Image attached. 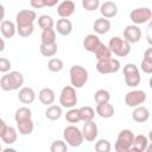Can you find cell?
I'll return each mask as SVG.
<instances>
[{
  "mask_svg": "<svg viewBox=\"0 0 152 152\" xmlns=\"http://www.w3.org/2000/svg\"><path fill=\"white\" fill-rule=\"evenodd\" d=\"M24 76L19 71H10L5 74L0 80V88L4 91H12L23 88Z\"/></svg>",
  "mask_w": 152,
  "mask_h": 152,
  "instance_id": "1",
  "label": "cell"
},
{
  "mask_svg": "<svg viewBox=\"0 0 152 152\" xmlns=\"http://www.w3.org/2000/svg\"><path fill=\"white\" fill-rule=\"evenodd\" d=\"M69 75H70V83H71V87L72 88H82L87 81H88V77H89V74H88V70L82 66V65H72L69 70Z\"/></svg>",
  "mask_w": 152,
  "mask_h": 152,
  "instance_id": "2",
  "label": "cell"
},
{
  "mask_svg": "<svg viewBox=\"0 0 152 152\" xmlns=\"http://www.w3.org/2000/svg\"><path fill=\"white\" fill-rule=\"evenodd\" d=\"M63 139L65 144L71 147H80L84 140L82 131L75 125H69L63 129Z\"/></svg>",
  "mask_w": 152,
  "mask_h": 152,
  "instance_id": "3",
  "label": "cell"
},
{
  "mask_svg": "<svg viewBox=\"0 0 152 152\" xmlns=\"http://www.w3.org/2000/svg\"><path fill=\"white\" fill-rule=\"evenodd\" d=\"M112 53H114L118 57H126L131 52V44L127 43L121 37H112L107 45Z\"/></svg>",
  "mask_w": 152,
  "mask_h": 152,
  "instance_id": "4",
  "label": "cell"
},
{
  "mask_svg": "<svg viewBox=\"0 0 152 152\" xmlns=\"http://www.w3.org/2000/svg\"><path fill=\"white\" fill-rule=\"evenodd\" d=\"M124 77H125V83L129 88H135L141 82L139 68L134 63H128L124 66Z\"/></svg>",
  "mask_w": 152,
  "mask_h": 152,
  "instance_id": "5",
  "label": "cell"
},
{
  "mask_svg": "<svg viewBox=\"0 0 152 152\" xmlns=\"http://www.w3.org/2000/svg\"><path fill=\"white\" fill-rule=\"evenodd\" d=\"M134 140V134L129 129H122L119 132L116 141L114 144V148L116 152H127L129 147H132Z\"/></svg>",
  "mask_w": 152,
  "mask_h": 152,
  "instance_id": "6",
  "label": "cell"
},
{
  "mask_svg": "<svg viewBox=\"0 0 152 152\" xmlns=\"http://www.w3.org/2000/svg\"><path fill=\"white\" fill-rule=\"evenodd\" d=\"M77 94L75 88H72L71 86H65L63 87L61 94H59V103L62 107L64 108H74L77 104Z\"/></svg>",
  "mask_w": 152,
  "mask_h": 152,
  "instance_id": "7",
  "label": "cell"
},
{
  "mask_svg": "<svg viewBox=\"0 0 152 152\" xmlns=\"http://www.w3.org/2000/svg\"><path fill=\"white\" fill-rule=\"evenodd\" d=\"M129 19L133 21V25H140L150 23L152 19V11L148 7H139L135 10H132L129 13Z\"/></svg>",
  "mask_w": 152,
  "mask_h": 152,
  "instance_id": "8",
  "label": "cell"
},
{
  "mask_svg": "<svg viewBox=\"0 0 152 152\" xmlns=\"http://www.w3.org/2000/svg\"><path fill=\"white\" fill-rule=\"evenodd\" d=\"M120 62L116 58H108V59H102V61H97L96 63V70L97 72L102 74V75H107V74H114L118 72L120 70Z\"/></svg>",
  "mask_w": 152,
  "mask_h": 152,
  "instance_id": "9",
  "label": "cell"
},
{
  "mask_svg": "<svg viewBox=\"0 0 152 152\" xmlns=\"http://www.w3.org/2000/svg\"><path fill=\"white\" fill-rule=\"evenodd\" d=\"M147 99V95L144 90H139V89H133L131 91H128L125 95V103L128 107H139L140 104H142Z\"/></svg>",
  "mask_w": 152,
  "mask_h": 152,
  "instance_id": "10",
  "label": "cell"
},
{
  "mask_svg": "<svg viewBox=\"0 0 152 152\" xmlns=\"http://www.w3.org/2000/svg\"><path fill=\"white\" fill-rule=\"evenodd\" d=\"M37 19V14L32 10H21L15 15L17 26H27L32 25L33 21Z\"/></svg>",
  "mask_w": 152,
  "mask_h": 152,
  "instance_id": "11",
  "label": "cell"
},
{
  "mask_svg": "<svg viewBox=\"0 0 152 152\" xmlns=\"http://www.w3.org/2000/svg\"><path fill=\"white\" fill-rule=\"evenodd\" d=\"M124 39L129 44H135L141 39V30L137 25H127L124 30Z\"/></svg>",
  "mask_w": 152,
  "mask_h": 152,
  "instance_id": "12",
  "label": "cell"
},
{
  "mask_svg": "<svg viewBox=\"0 0 152 152\" xmlns=\"http://www.w3.org/2000/svg\"><path fill=\"white\" fill-rule=\"evenodd\" d=\"M97 134H99V128H97V125L94 122V120L89 122H84L83 128H82L83 139L91 142L97 138Z\"/></svg>",
  "mask_w": 152,
  "mask_h": 152,
  "instance_id": "13",
  "label": "cell"
},
{
  "mask_svg": "<svg viewBox=\"0 0 152 152\" xmlns=\"http://www.w3.org/2000/svg\"><path fill=\"white\" fill-rule=\"evenodd\" d=\"M75 2L71 0H64L62 2L58 4L57 6V14L61 18L68 19L70 15H72V13L75 12Z\"/></svg>",
  "mask_w": 152,
  "mask_h": 152,
  "instance_id": "14",
  "label": "cell"
},
{
  "mask_svg": "<svg viewBox=\"0 0 152 152\" xmlns=\"http://www.w3.org/2000/svg\"><path fill=\"white\" fill-rule=\"evenodd\" d=\"M100 13L102 18L109 20L110 18H114L118 14V6L113 1H104L100 5Z\"/></svg>",
  "mask_w": 152,
  "mask_h": 152,
  "instance_id": "15",
  "label": "cell"
},
{
  "mask_svg": "<svg viewBox=\"0 0 152 152\" xmlns=\"http://www.w3.org/2000/svg\"><path fill=\"white\" fill-rule=\"evenodd\" d=\"M18 99L24 104H31L34 101V99H36V93L30 87H23V88L19 89Z\"/></svg>",
  "mask_w": 152,
  "mask_h": 152,
  "instance_id": "16",
  "label": "cell"
},
{
  "mask_svg": "<svg viewBox=\"0 0 152 152\" xmlns=\"http://www.w3.org/2000/svg\"><path fill=\"white\" fill-rule=\"evenodd\" d=\"M100 44H101L100 38L96 34H94V33H90V34L86 36V38L83 39V48L88 52H93L94 53Z\"/></svg>",
  "mask_w": 152,
  "mask_h": 152,
  "instance_id": "17",
  "label": "cell"
},
{
  "mask_svg": "<svg viewBox=\"0 0 152 152\" xmlns=\"http://www.w3.org/2000/svg\"><path fill=\"white\" fill-rule=\"evenodd\" d=\"M132 119L138 124L146 122L150 119V110L144 106L135 107L132 112Z\"/></svg>",
  "mask_w": 152,
  "mask_h": 152,
  "instance_id": "18",
  "label": "cell"
},
{
  "mask_svg": "<svg viewBox=\"0 0 152 152\" xmlns=\"http://www.w3.org/2000/svg\"><path fill=\"white\" fill-rule=\"evenodd\" d=\"M112 27V24L108 19H104V18H97L94 24H93V30L97 33V34H104L107 33Z\"/></svg>",
  "mask_w": 152,
  "mask_h": 152,
  "instance_id": "19",
  "label": "cell"
},
{
  "mask_svg": "<svg viewBox=\"0 0 152 152\" xmlns=\"http://www.w3.org/2000/svg\"><path fill=\"white\" fill-rule=\"evenodd\" d=\"M61 36H69L72 32V23L69 19L61 18L56 23V30Z\"/></svg>",
  "mask_w": 152,
  "mask_h": 152,
  "instance_id": "20",
  "label": "cell"
},
{
  "mask_svg": "<svg viewBox=\"0 0 152 152\" xmlns=\"http://www.w3.org/2000/svg\"><path fill=\"white\" fill-rule=\"evenodd\" d=\"M38 99L39 101L45 104V106H49V104H52L55 99H56V95H55V91L51 89V88H43L40 89L39 94H38Z\"/></svg>",
  "mask_w": 152,
  "mask_h": 152,
  "instance_id": "21",
  "label": "cell"
},
{
  "mask_svg": "<svg viewBox=\"0 0 152 152\" xmlns=\"http://www.w3.org/2000/svg\"><path fill=\"white\" fill-rule=\"evenodd\" d=\"M0 31L5 38H13L17 33V26L11 20H4L0 25Z\"/></svg>",
  "mask_w": 152,
  "mask_h": 152,
  "instance_id": "22",
  "label": "cell"
},
{
  "mask_svg": "<svg viewBox=\"0 0 152 152\" xmlns=\"http://www.w3.org/2000/svg\"><path fill=\"white\" fill-rule=\"evenodd\" d=\"M96 114L100 116V118H103V119H109L114 115V107L107 102V103H99L96 106Z\"/></svg>",
  "mask_w": 152,
  "mask_h": 152,
  "instance_id": "23",
  "label": "cell"
},
{
  "mask_svg": "<svg viewBox=\"0 0 152 152\" xmlns=\"http://www.w3.org/2000/svg\"><path fill=\"white\" fill-rule=\"evenodd\" d=\"M140 68L145 74L152 72V48H147L144 52L142 61L140 63Z\"/></svg>",
  "mask_w": 152,
  "mask_h": 152,
  "instance_id": "24",
  "label": "cell"
},
{
  "mask_svg": "<svg viewBox=\"0 0 152 152\" xmlns=\"http://www.w3.org/2000/svg\"><path fill=\"white\" fill-rule=\"evenodd\" d=\"M17 128L21 135H30L34 129V124H33L32 119L21 120L19 122H17Z\"/></svg>",
  "mask_w": 152,
  "mask_h": 152,
  "instance_id": "25",
  "label": "cell"
},
{
  "mask_svg": "<svg viewBox=\"0 0 152 152\" xmlns=\"http://www.w3.org/2000/svg\"><path fill=\"white\" fill-rule=\"evenodd\" d=\"M40 44H43V45H53V44H56V31H55V28L42 31Z\"/></svg>",
  "mask_w": 152,
  "mask_h": 152,
  "instance_id": "26",
  "label": "cell"
},
{
  "mask_svg": "<svg viewBox=\"0 0 152 152\" xmlns=\"http://www.w3.org/2000/svg\"><path fill=\"white\" fill-rule=\"evenodd\" d=\"M61 116H62V107L61 106L51 104L45 110V118L49 119V120H51V121H56Z\"/></svg>",
  "mask_w": 152,
  "mask_h": 152,
  "instance_id": "27",
  "label": "cell"
},
{
  "mask_svg": "<svg viewBox=\"0 0 152 152\" xmlns=\"http://www.w3.org/2000/svg\"><path fill=\"white\" fill-rule=\"evenodd\" d=\"M78 114H80V120L83 122H89L93 121L95 116V110L90 106H84L78 108Z\"/></svg>",
  "mask_w": 152,
  "mask_h": 152,
  "instance_id": "28",
  "label": "cell"
},
{
  "mask_svg": "<svg viewBox=\"0 0 152 152\" xmlns=\"http://www.w3.org/2000/svg\"><path fill=\"white\" fill-rule=\"evenodd\" d=\"M17 138H18L17 129L12 126H7V129H6L5 134L1 137V140H2V142L7 144V145H11V144H14L17 141Z\"/></svg>",
  "mask_w": 152,
  "mask_h": 152,
  "instance_id": "29",
  "label": "cell"
},
{
  "mask_svg": "<svg viewBox=\"0 0 152 152\" xmlns=\"http://www.w3.org/2000/svg\"><path fill=\"white\" fill-rule=\"evenodd\" d=\"M94 53H95V57H96L97 61L112 58V52H110L109 48H108L107 45H104L102 42H101V44L99 45V48L96 49V51H95Z\"/></svg>",
  "mask_w": 152,
  "mask_h": 152,
  "instance_id": "30",
  "label": "cell"
},
{
  "mask_svg": "<svg viewBox=\"0 0 152 152\" xmlns=\"http://www.w3.org/2000/svg\"><path fill=\"white\" fill-rule=\"evenodd\" d=\"M53 25H55V21L52 19L51 15L49 14H43L38 18V26L45 31V30H50V28H53Z\"/></svg>",
  "mask_w": 152,
  "mask_h": 152,
  "instance_id": "31",
  "label": "cell"
},
{
  "mask_svg": "<svg viewBox=\"0 0 152 152\" xmlns=\"http://www.w3.org/2000/svg\"><path fill=\"white\" fill-rule=\"evenodd\" d=\"M26 119H32V112L28 107H20L15 110L14 113V120L15 122H19L21 120H26Z\"/></svg>",
  "mask_w": 152,
  "mask_h": 152,
  "instance_id": "32",
  "label": "cell"
},
{
  "mask_svg": "<svg viewBox=\"0 0 152 152\" xmlns=\"http://www.w3.org/2000/svg\"><path fill=\"white\" fill-rule=\"evenodd\" d=\"M148 145H150V144H148V139H147L146 135H144V134L134 135V140H133V145H132V146H134V147H137L138 150H140L141 152H144V151L147 148Z\"/></svg>",
  "mask_w": 152,
  "mask_h": 152,
  "instance_id": "33",
  "label": "cell"
},
{
  "mask_svg": "<svg viewBox=\"0 0 152 152\" xmlns=\"http://www.w3.org/2000/svg\"><path fill=\"white\" fill-rule=\"evenodd\" d=\"M94 100H95V102L97 104L99 103H107L110 100V94L106 89H99L94 94Z\"/></svg>",
  "mask_w": 152,
  "mask_h": 152,
  "instance_id": "34",
  "label": "cell"
},
{
  "mask_svg": "<svg viewBox=\"0 0 152 152\" xmlns=\"http://www.w3.org/2000/svg\"><path fill=\"white\" fill-rule=\"evenodd\" d=\"M39 51L44 57H53L57 53V43L53 45H39Z\"/></svg>",
  "mask_w": 152,
  "mask_h": 152,
  "instance_id": "35",
  "label": "cell"
},
{
  "mask_svg": "<svg viewBox=\"0 0 152 152\" xmlns=\"http://www.w3.org/2000/svg\"><path fill=\"white\" fill-rule=\"evenodd\" d=\"M112 145L107 139H100L95 142V152H110Z\"/></svg>",
  "mask_w": 152,
  "mask_h": 152,
  "instance_id": "36",
  "label": "cell"
},
{
  "mask_svg": "<svg viewBox=\"0 0 152 152\" xmlns=\"http://www.w3.org/2000/svg\"><path fill=\"white\" fill-rule=\"evenodd\" d=\"M64 64H63V61L59 59V58H51L49 62H48V69L52 72H58L63 69Z\"/></svg>",
  "mask_w": 152,
  "mask_h": 152,
  "instance_id": "37",
  "label": "cell"
},
{
  "mask_svg": "<svg viewBox=\"0 0 152 152\" xmlns=\"http://www.w3.org/2000/svg\"><path fill=\"white\" fill-rule=\"evenodd\" d=\"M65 120L69 124H77L80 122V114H78V109L77 108H70L66 114H65Z\"/></svg>",
  "mask_w": 152,
  "mask_h": 152,
  "instance_id": "38",
  "label": "cell"
},
{
  "mask_svg": "<svg viewBox=\"0 0 152 152\" xmlns=\"http://www.w3.org/2000/svg\"><path fill=\"white\" fill-rule=\"evenodd\" d=\"M50 152H68V145L64 140H55L50 146Z\"/></svg>",
  "mask_w": 152,
  "mask_h": 152,
  "instance_id": "39",
  "label": "cell"
},
{
  "mask_svg": "<svg viewBox=\"0 0 152 152\" xmlns=\"http://www.w3.org/2000/svg\"><path fill=\"white\" fill-rule=\"evenodd\" d=\"M33 31H34L33 24L32 25H27V26H17V33L23 38L30 37L33 33Z\"/></svg>",
  "mask_w": 152,
  "mask_h": 152,
  "instance_id": "40",
  "label": "cell"
},
{
  "mask_svg": "<svg viewBox=\"0 0 152 152\" xmlns=\"http://www.w3.org/2000/svg\"><path fill=\"white\" fill-rule=\"evenodd\" d=\"M82 6L86 11L93 12L100 7V1L99 0H82Z\"/></svg>",
  "mask_w": 152,
  "mask_h": 152,
  "instance_id": "41",
  "label": "cell"
},
{
  "mask_svg": "<svg viewBox=\"0 0 152 152\" xmlns=\"http://www.w3.org/2000/svg\"><path fill=\"white\" fill-rule=\"evenodd\" d=\"M11 68H12V64H11L10 59H7L5 57H0V72L7 74V72H10Z\"/></svg>",
  "mask_w": 152,
  "mask_h": 152,
  "instance_id": "42",
  "label": "cell"
},
{
  "mask_svg": "<svg viewBox=\"0 0 152 152\" xmlns=\"http://www.w3.org/2000/svg\"><path fill=\"white\" fill-rule=\"evenodd\" d=\"M46 2L48 0H31L30 5L33 8H43V7H46Z\"/></svg>",
  "mask_w": 152,
  "mask_h": 152,
  "instance_id": "43",
  "label": "cell"
},
{
  "mask_svg": "<svg viewBox=\"0 0 152 152\" xmlns=\"http://www.w3.org/2000/svg\"><path fill=\"white\" fill-rule=\"evenodd\" d=\"M6 129H7V125H6V122L0 118V138L5 134V132H6Z\"/></svg>",
  "mask_w": 152,
  "mask_h": 152,
  "instance_id": "44",
  "label": "cell"
},
{
  "mask_svg": "<svg viewBox=\"0 0 152 152\" xmlns=\"http://www.w3.org/2000/svg\"><path fill=\"white\" fill-rule=\"evenodd\" d=\"M4 17H5V7L0 4V21H4Z\"/></svg>",
  "mask_w": 152,
  "mask_h": 152,
  "instance_id": "45",
  "label": "cell"
},
{
  "mask_svg": "<svg viewBox=\"0 0 152 152\" xmlns=\"http://www.w3.org/2000/svg\"><path fill=\"white\" fill-rule=\"evenodd\" d=\"M4 50H5V40L0 38V52H2Z\"/></svg>",
  "mask_w": 152,
  "mask_h": 152,
  "instance_id": "46",
  "label": "cell"
},
{
  "mask_svg": "<svg viewBox=\"0 0 152 152\" xmlns=\"http://www.w3.org/2000/svg\"><path fill=\"white\" fill-rule=\"evenodd\" d=\"M127 152H141V151H140V150H138L137 147L132 146V147H129V148H128V151H127Z\"/></svg>",
  "mask_w": 152,
  "mask_h": 152,
  "instance_id": "47",
  "label": "cell"
},
{
  "mask_svg": "<svg viewBox=\"0 0 152 152\" xmlns=\"http://www.w3.org/2000/svg\"><path fill=\"white\" fill-rule=\"evenodd\" d=\"M2 152H17L15 148H12V147H7L5 150H2Z\"/></svg>",
  "mask_w": 152,
  "mask_h": 152,
  "instance_id": "48",
  "label": "cell"
},
{
  "mask_svg": "<svg viewBox=\"0 0 152 152\" xmlns=\"http://www.w3.org/2000/svg\"><path fill=\"white\" fill-rule=\"evenodd\" d=\"M151 151H152V146H151V145H148V146H147V148H146L144 152H151Z\"/></svg>",
  "mask_w": 152,
  "mask_h": 152,
  "instance_id": "49",
  "label": "cell"
},
{
  "mask_svg": "<svg viewBox=\"0 0 152 152\" xmlns=\"http://www.w3.org/2000/svg\"><path fill=\"white\" fill-rule=\"evenodd\" d=\"M0 152H2V147H1V142H0Z\"/></svg>",
  "mask_w": 152,
  "mask_h": 152,
  "instance_id": "50",
  "label": "cell"
}]
</instances>
